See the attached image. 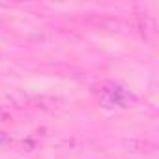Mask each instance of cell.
<instances>
[{"mask_svg": "<svg viewBox=\"0 0 159 159\" xmlns=\"http://www.w3.org/2000/svg\"><path fill=\"white\" fill-rule=\"evenodd\" d=\"M98 101L103 109H118V107H129L135 103V96L125 90L124 86H120L118 83H103L98 90H96Z\"/></svg>", "mask_w": 159, "mask_h": 159, "instance_id": "obj_1", "label": "cell"}, {"mask_svg": "<svg viewBox=\"0 0 159 159\" xmlns=\"http://www.w3.org/2000/svg\"><path fill=\"white\" fill-rule=\"evenodd\" d=\"M8 142H11L10 135H6V133H2V131H0V144H8Z\"/></svg>", "mask_w": 159, "mask_h": 159, "instance_id": "obj_2", "label": "cell"}]
</instances>
